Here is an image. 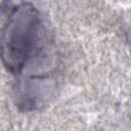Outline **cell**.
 Segmentation results:
<instances>
[{
  "label": "cell",
  "instance_id": "1",
  "mask_svg": "<svg viewBox=\"0 0 131 131\" xmlns=\"http://www.w3.org/2000/svg\"><path fill=\"white\" fill-rule=\"evenodd\" d=\"M2 62L14 76L44 64L48 57V38L38 9L30 3L14 7L8 15L1 38Z\"/></svg>",
  "mask_w": 131,
  "mask_h": 131
}]
</instances>
